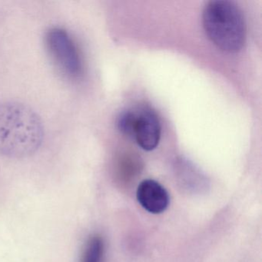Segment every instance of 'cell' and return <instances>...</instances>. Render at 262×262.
I'll return each instance as SVG.
<instances>
[{"instance_id": "1", "label": "cell", "mask_w": 262, "mask_h": 262, "mask_svg": "<svg viewBox=\"0 0 262 262\" xmlns=\"http://www.w3.org/2000/svg\"><path fill=\"white\" fill-rule=\"evenodd\" d=\"M44 135L42 120L33 108L17 102L0 104V154L11 159L31 156Z\"/></svg>"}, {"instance_id": "2", "label": "cell", "mask_w": 262, "mask_h": 262, "mask_svg": "<svg viewBox=\"0 0 262 262\" xmlns=\"http://www.w3.org/2000/svg\"><path fill=\"white\" fill-rule=\"evenodd\" d=\"M208 39L220 50L236 53L246 40V24L240 9L234 3L216 0L208 3L202 15Z\"/></svg>"}, {"instance_id": "3", "label": "cell", "mask_w": 262, "mask_h": 262, "mask_svg": "<svg viewBox=\"0 0 262 262\" xmlns=\"http://www.w3.org/2000/svg\"><path fill=\"white\" fill-rule=\"evenodd\" d=\"M117 127L145 151L154 150L159 145L162 128L157 114L151 108L136 107L122 112L118 117Z\"/></svg>"}, {"instance_id": "4", "label": "cell", "mask_w": 262, "mask_h": 262, "mask_svg": "<svg viewBox=\"0 0 262 262\" xmlns=\"http://www.w3.org/2000/svg\"><path fill=\"white\" fill-rule=\"evenodd\" d=\"M46 42L59 68L70 77L79 76L82 70V59L70 33L63 29L54 27L47 32Z\"/></svg>"}, {"instance_id": "5", "label": "cell", "mask_w": 262, "mask_h": 262, "mask_svg": "<svg viewBox=\"0 0 262 262\" xmlns=\"http://www.w3.org/2000/svg\"><path fill=\"white\" fill-rule=\"evenodd\" d=\"M136 198L141 206L151 214H162L169 205L168 191L159 182L152 179H145L139 184Z\"/></svg>"}, {"instance_id": "6", "label": "cell", "mask_w": 262, "mask_h": 262, "mask_svg": "<svg viewBox=\"0 0 262 262\" xmlns=\"http://www.w3.org/2000/svg\"><path fill=\"white\" fill-rule=\"evenodd\" d=\"M105 255V242L103 237L98 234L89 237L82 250L79 262H103Z\"/></svg>"}]
</instances>
